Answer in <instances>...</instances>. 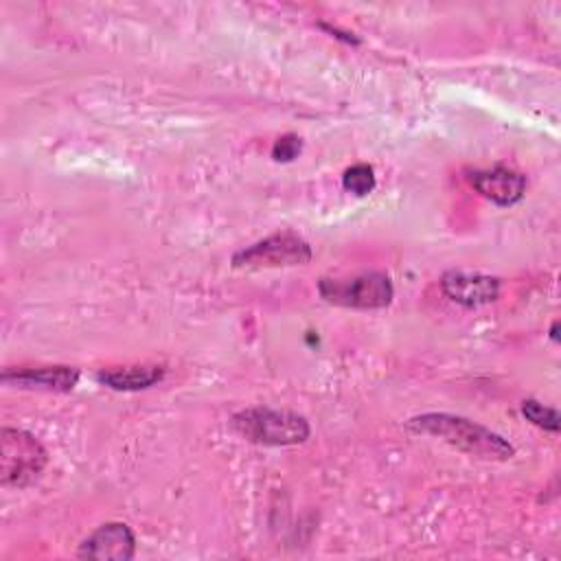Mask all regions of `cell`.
I'll list each match as a JSON object with an SVG mask.
<instances>
[{
	"instance_id": "obj_12",
	"label": "cell",
	"mask_w": 561,
	"mask_h": 561,
	"mask_svg": "<svg viewBox=\"0 0 561 561\" xmlns=\"http://www.w3.org/2000/svg\"><path fill=\"white\" fill-rule=\"evenodd\" d=\"M522 414H524V419H528L533 425H537L541 430L559 432V412L554 408L539 403L537 399H524Z\"/></svg>"
},
{
	"instance_id": "obj_8",
	"label": "cell",
	"mask_w": 561,
	"mask_h": 561,
	"mask_svg": "<svg viewBox=\"0 0 561 561\" xmlns=\"http://www.w3.org/2000/svg\"><path fill=\"white\" fill-rule=\"evenodd\" d=\"M471 186L495 206H513L526 193V178L519 171L508 167H491V169H476L469 175Z\"/></svg>"
},
{
	"instance_id": "obj_3",
	"label": "cell",
	"mask_w": 561,
	"mask_h": 561,
	"mask_svg": "<svg viewBox=\"0 0 561 561\" xmlns=\"http://www.w3.org/2000/svg\"><path fill=\"white\" fill-rule=\"evenodd\" d=\"M48 454L44 445L26 430H0V482L2 486H31L44 471Z\"/></svg>"
},
{
	"instance_id": "obj_6",
	"label": "cell",
	"mask_w": 561,
	"mask_h": 561,
	"mask_svg": "<svg viewBox=\"0 0 561 561\" xmlns=\"http://www.w3.org/2000/svg\"><path fill=\"white\" fill-rule=\"evenodd\" d=\"M136 554V537L125 522H105L92 530L77 550L79 559L129 561Z\"/></svg>"
},
{
	"instance_id": "obj_1",
	"label": "cell",
	"mask_w": 561,
	"mask_h": 561,
	"mask_svg": "<svg viewBox=\"0 0 561 561\" xmlns=\"http://www.w3.org/2000/svg\"><path fill=\"white\" fill-rule=\"evenodd\" d=\"M405 427L414 434L440 438L447 445L482 460H508L515 456V447L504 436L458 414L425 412L412 416Z\"/></svg>"
},
{
	"instance_id": "obj_13",
	"label": "cell",
	"mask_w": 561,
	"mask_h": 561,
	"mask_svg": "<svg viewBox=\"0 0 561 561\" xmlns=\"http://www.w3.org/2000/svg\"><path fill=\"white\" fill-rule=\"evenodd\" d=\"M302 149V140L296 136V134H285L280 136L274 147H272V158L276 162H291L294 158H298Z\"/></svg>"
},
{
	"instance_id": "obj_7",
	"label": "cell",
	"mask_w": 561,
	"mask_h": 561,
	"mask_svg": "<svg viewBox=\"0 0 561 561\" xmlns=\"http://www.w3.org/2000/svg\"><path fill=\"white\" fill-rule=\"evenodd\" d=\"M440 289L443 294L467 309H476L482 305H489L497 298L500 294V278L480 274V272H462V270H451L445 272L440 278Z\"/></svg>"
},
{
	"instance_id": "obj_4",
	"label": "cell",
	"mask_w": 561,
	"mask_h": 561,
	"mask_svg": "<svg viewBox=\"0 0 561 561\" xmlns=\"http://www.w3.org/2000/svg\"><path fill=\"white\" fill-rule=\"evenodd\" d=\"M318 291L327 302L348 309H383L394 298L390 276L377 270L342 278H320Z\"/></svg>"
},
{
	"instance_id": "obj_9",
	"label": "cell",
	"mask_w": 561,
	"mask_h": 561,
	"mask_svg": "<svg viewBox=\"0 0 561 561\" xmlns=\"http://www.w3.org/2000/svg\"><path fill=\"white\" fill-rule=\"evenodd\" d=\"M79 370L72 366H20L2 370L4 383L53 392H70L79 383Z\"/></svg>"
},
{
	"instance_id": "obj_11",
	"label": "cell",
	"mask_w": 561,
	"mask_h": 561,
	"mask_svg": "<svg viewBox=\"0 0 561 561\" xmlns=\"http://www.w3.org/2000/svg\"><path fill=\"white\" fill-rule=\"evenodd\" d=\"M377 180H375V169L370 164H364V162H357L353 167H348L342 175V186L357 195V197H366L368 193H373Z\"/></svg>"
},
{
	"instance_id": "obj_10",
	"label": "cell",
	"mask_w": 561,
	"mask_h": 561,
	"mask_svg": "<svg viewBox=\"0 0 561 561\" xmlns=\"http://www.w3.org/2000/svg\"><path fill=\"white\" fill-rule=\"evenodd\" d=\"M164 377V366H125L96 373V381L112 390H145Z\"/></svg>"
},
{
	"instance_id": "obj_5",
	"label": "cell",
	"mask_w": 561,
	"mask_h": 561,
	"mask_svg": "<svg viewBox=\"0 0 561 561\" xmlns=\"http://www.w3.org/2000/svg\"><path fill=\"white\" fill-rule=\"evenodd\" d=\"M311 261V245L296 232L270 234L232 256L234 267H285L305 265Z\"/></svg>"
},
{
	"instance_id": "obj_2",
	"label": "cell",
	"mask_w": 561,
	"mask_h": 561,
	"mask_svg": "<svg viewBox=\"0 0 561 561\" xmlns=\"http://www.w3.org/2000/svg\"><path fill=\"white\" fill-rule=\"evenodd\" d=\"M232 430L256 445L289 447L309 438V421L291 410H274L265 405L241 410L230 421Z\"/></svg>"
},
{
	"instance_id": "obj_14",
	"label": "cell",
	"mask_w": 561,
	"mask_h": 561,
	"mask_svg": "<svg viewBox=\"0 0 561 561\" xmlns=\"http://www.w3.org/2000/svg\"><path fill=\"white\" fill-rule=\"evenodd\" d=\"M557 329H559V322H557V320H554V322H552V329H550V337H552V340H554V342H557V340H559V335H557Z\"/></svg>"
}]
</instances>
